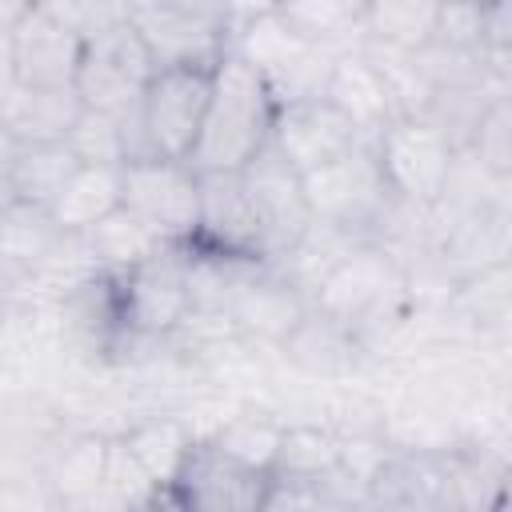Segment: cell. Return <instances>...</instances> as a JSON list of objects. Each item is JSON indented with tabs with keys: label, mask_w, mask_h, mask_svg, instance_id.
<instances>
[{
	"label": "cell",
	"mask_w": 512,
	"mask_h": 512,
	"mask_svg": "<svg viewBox=\"0 0 512 512\" xmlns=\"http://www.w3.org/2000/svg\"><path fill=\"white\" fill-rule=\"evenodd\" d=\"M272 124L276 100L252 64L228 48L212 64V92L188 164L196 172H240L272 140Z\"/></svg>",
	"instance_id": "6da1fadb"
},
{
	"label": "cell",
	"mask_w": 512,
	"mask_h": 512,
	"mask_svg": "<svg viewBox=\"0 0 512 512\" xmlns=\"http://www.w3.org/2000/svg\"><path fill=\"white\" fill-rule=\"evenodd\" d=\"M312 304L344 324L360 348L396 332L412 312L404 264L376 244H356L344 260H336L320 276Z\"/></svg>",
	"instance_id": "7a4b0ae2"
},
{
	"label": "cell",
	"mask_w": 512,
	"mask_h": 512,
	"mask_svg": "<svg viewBox=\"0 0 512 512\" xmlns=\"http://www.w3.org/2000/svg\"><path fill=\"white\" fill-rule=\"evenodd\" d=\"M228 48L252 64V72L264 80L268 96L276 100V108L324 96L332 60L340 56V48L300 32L280 12H264L232 28Z\"/></svg>",
	"instance_id": "3957f363"
},
{
	"label": "cell",
	"mask_w": 512,
	"mask_h": 512,
	"mask_svg": "<svg viewBox=\"0 0 512 512\" xmlns=\"http://www.w3.org/2000/svg\"><path fill=\"white\" fill-rule=\"evenodd\" d=\"M128 24L144 40L156 68H212L232 40L228 0H128Z\"/></svg>",
	"instance_id": "277c9868"
},
{
	"label": "cell",
	"mask_w": 512,
	"mask_h": 512,
	"mask_svg": "<svg viewBox=\"0 0 512 512\" xmlns=\"http://www.w3.org/2000/svg\"><path fill=\"white\" fill-rule=\"evenodd\" d=\"M300 176H304V196H308L312 220L352 232L368 244V228L388 200V180L380 172L372 144L360 140L348 152H340Z\"/></svg>",
	"instance_id": "5b68a950"
},
{
	"label": "cell",
	"mask_w": 512,
	"mask_h": 512,
	"mask_svg": "<svg viewBox=\"0 0 512 512\" xmlns=\"http://www.w3.org/2000/svg\"><path fill=\"white\" fill-rule=\"evenodd\" d=\"M208 92H212V68H200V64L156 68L140 96V108H136L144 156L188 160L192 144L200 136Z\"/></svg>",
	"instance_id": "8992f818"
},
{
	"label": "cell",
	"mask_w": 512,
	"mask_h": 512,
	"mask_svg": "<svg viewBox=\"0 0 512 512\" xmlns=\"http://www.w3.org/2000/svg\"><path fill=\"white\" fill-rule=\"evenodd\" d=\"M152 72H156V60L148 56L144 40L136 36L132 24H120L112 32L84 40L72 88L84 108L108 112V116H128L140 108V96H144Z\"/></svg>",
	"instance_id": "52a82bcc"
},
{
	"label": "cell",
	"mask_w": 512,
	"mask_h": 512,
	"mask_svg": "<svg viewBox=\"0 0 512 512\" xmlns=\"http://www.w3.org/2000/svg\"><path fill=\"white\" fill-rule=\"evenodd\" d=\"M120 204L156 236L192 240L200 224V176L188 160H128L120 164Z\"/></svg>",
	"instance_id": "ba28073f"
},
{
	"label": "cell",
	"mask_w": 512,
	"mask_h": 512,
	"mask_svg": "<svg viewBox=\"0 0 512 512\" xmlns=\"http://www.w3.org/2000/svg\"><path fill=\"white\" fill-rule=\"evenodd\" d=\"M120 288V320L132 336H164L192 312L188 288V244L168 240L148 260L128 272H116Z\"/></svg>",
	"instance_id": "9c48e42d"
},
{
	"label": "cell",
	"mask_w": 512,
	"mask_h": 512,
	"mask_svg": "<svg viewBox=\"0 0 512 512\" xmlns=\"http://www.w3.org/2000/svg\"><path fill=\"white\" fill-rule=\"evenodd\" d=\"M248 204L256 212L260 224V240H264V256L280 260L312 224L308 212V196H304V176L300 168L268 140L244 168H240Z\"/></svg>",
	"instance_id": "30bf717a"
},
{
	"label": "cell",
	"mask_w": 512,
	"mask_h": 512,
	"mask_svg": "<svg viewBox=\"0 0 512 512\" xmlns=\"http://www.w3.org/2000/svg\"><path fill=\"white\" fill-rule=\"evenodd\" d=\"M372 152L380 160L388 192L416 200V204H436L444 176L452 168V156H456V148L424 116H392L376 132Z\"/></svg>",
	"instance_id": "8fae6325"
},
{
	"label": "cell",
	"mask_w": 512,
	"mask_h": 512,
	"mask_svg": "<svg viewBox=\"0 0 512 512\" xmlns=\"http://www.w3.org/2000/svg\"><path fill=\"white\" fill-rule=\"evenodd\" d=\"M200 176V224H196V244L240 256V260H264V240L256 212L248 204L240 172H196Z\"/></svg>",
	"instance_id": "7c38bea8"
},
{
	"label": "cell",
	"mask_w": 512,
	"mask_h": 512,
	"mask_svg": "<svg viewBox=\"0 0 512 512\" xmlns=\"http://www.w3.org/2000/svg\"><path fill=\"white\" fill-rule=\"evenodd\" d=\"M168 484L184 488V500L200 508H252L268 500L272 472L248 468L216 444H192Z\"/></svg>",
	"instance_id": "4fadbf2b"
},
{
	"label": "cell",
	"mask_w": 512,
	"mask_h": 512,
	"mask_svg": "<svg viewBox=\"0 0 512 512\" xmlns=\"http://www.w3.org/2000/svg\"><path fill=\"white\" fill-rule=\"evenodd\" d=\"M8 48H12V64H16L20 84H28V88H72L84 40L36 4L8 32Z\"/></svg>",
	"instance_id": "5bb4252c"
},
{
	"label": "cell",
	"mask_w": 512,
	"mask_h": 512,
	"mask_svg": "<svg viewBox=\"0 0 512 512\" xmlns=\"http://www.w3.org/2000/svg\"><path fill=\"white\" fill-rule=\"evenodd\" d=\"M364 136L356 132V124L328 100H300V104H284L276 108V124H272V144L300 168H316L340 152H348L352 144H360Z\"/></svg>",
	"instance_id": "9a60e30c"
},
{
	"label": "cell",
	"mask_w": 512,
	"mask_h": 512,
	"mask_svg": "<svg viewBox=\"0 0 512 512\" xmlns=\"http://www.w3.org/2000/svg\"><path fill=\"white\" fill-rule=\"evenodd\" d=\"M324 96L356 124V132H360L368 144L376 140V132H380L392 116H400L396 104H392L388 84L380 80V72L372 68V60L360 52V44L340 48V56L332 60Z\"/></svg>",
	"instance_id": "2e32d148"
},
{
	"label": "cell",
	"mask_w": 512,
	"mask_h": 512,
	"mask_svg": "<svg viewBox=\"0 0 512 512\" xmlns=\"http://www.w3.org/2000/svg\"><path fill=\"white\" fill-rule=\"evenodd\" d=\"M436 252L448 260V268L460 280L508 264V204H492L444 220Z\"/></svg>",
	"instance_id": "e0dca14e"
},
{
	"label": "cell",
	"mask_w": 512,
	"mask_h": 512,
	"mask_svg": "<svg viewBox=\"0 0 512 512\" xmlns=\"http://www.w3.org/2000/svg\"><path fill=\"white\" fill-rule=\"evenodd\" d=\"M228 312L240 328L260 332L268 340H284L296 328V320L308 312V300L288 276H276L268 272V264H260L232 288Z\"/></svg>",
	"instance_id": "ac0fdd59"
},
{
	"label": "cell",
	"mask_w": 512,
	"mask_h": 512,
	"mask_svg": "<svg viewBox=\"0 0 512 512\" xmlns=\"http://www.w3.org/2000/svg\"><path fill=\"white\" fill-rule=\"evenodd\" d=\"M84 104L76 88H28L20 84L0 104V124L16 144H56L68 140L72 124L80 120Z\"/></svg>",
	"instance_id": "d6986e66"
},
{
	"label": "cell",
	"mask_w": 512,
	"mask_h": 512,
	"mask_svg": "<svg viewBox=\"0 0 512 512\" xmlns=\"http://www.w3.org/2000/svg\"><path fill=\"white\" fill-rule=\"evenodd\" d=\"M120 208V168L116 164H80L72 180L52 200L48 216L64 236L88 232L100 216Z\"/></svg>",
	"instance_id": "ffe728a7"
},
{
	"label": "cell",
	"mask_w": 512,
	"mask_h": 512,
	"mask_svg": "<svg viewBox=\"0 0 512 512\" xmlns=\"http://www.w3.org/2000/svg\"><path fill=\"white\" fill-rule=\"evenodd\" d=\"M76 168H80V160L68 148V140H56V144H16L4 180H8L16 200L36 204V208H52V200L60 196V188L72 180Z\"/></svg>",
	"instance_id": "44dd1931"
},
{
	"label": "cell",
	"mask_w": 512,
	"mask_h": 512,
	"mask_svg": "<svg viewBox=\"0 0 512 512\" xmlns=\"http://www.w3.org/2000/svg\"><path fill=\"white\" fill-rule=\"evenodd\" d=\"M84 244V252L92 256V264L100 272H128L140 260H148L160 244H168L164 236H156L140 216H132L124 204L112 208L108 216H100L88 232L76 236Z\"/></svg>",
	"instance_id": "7402d4cb"
},
{
	"label": "cell",
	"mask_w": 512,
	"mask_h": 512,
	"mask_svg": "<svg viewBox=\"0 0 512 512\" xmlns=\"http://www.w3.org/2000/svg\"><path fill=\"white\" fill-rule=\"evenodd\" d=\"M280 344H284V352H288L304 372H316V376H336V372H344V368L356 360V352H360L356 336H352L344 324H336L328 312H320L316 304H308V312L296 320V328H292Z\"/></svg>",
	"instance_id": "603a6c76"
},
{
	"label": "cell",
	"mask_w": 512,
	"mask_h": 512,
	"mask_svg": "<svg viewBox=\"0 0 512 512\" xmlns=\"http://www.w3.org/2000/svg\"><path fill=\"white\" fill-rule=\"evenodd\" d=\"M364 4L368 0H272V12L332 48H352L364 32Z\"/></svg>",
	"instance_id": "cb8c5ba5"
},
{
	"label": "cell",
	"mask_w": 512,
	"mask_h": 512,
	"mask_svg": "<svg viewBox=\"0 0 512 512\" xmlns=\"http://www.w3.org/2000/svg\"><path fill=\"white\" fill-rule=\"evenodd\" d=\"M440 4L444 0H368L360 36H372L396 48H424L432 40Z\"/></svg>",
	"instance_id": "d4e9b609"
},
{
	"label": "cell",
	"mask_w": 512,
	"mask_h": 512,
	"mask_svg": "<svg viewBox=\"0 0 512 512\" xmlns=\"http://www.w3.org/2000/svg\"><path fill=\"white\" fill-rule=\"evenodd\" d=\"M68 148L80 164H124V120L84 108L68 132Z\"/></svg>",
	"instance_id": "484cf974"
},
{
	"label": "cell",
	"mask_w": 512,
	"mask_h": 512,
	"mask_svg": "<svg viewBox=\"0 0 512 512\" xmlns=\"http://www.w3.org/2000/svg\"><path fill=\"white\" fill-rule=\"evenodd\" d=\"M220 452H228L232 460L248 464V468H260V472H272L276 468V456H280V444H284V432L264 424V420H232L228 428H220V436L212 440Z\"/></svg>",
	"instance_id": "4316f807"
},
{
	"label": "cell",
	"mask_w": 512,
	"mask_h": 512,
	"mask_svg": "<svg viewBox=\"0 0 512 512\" xmlns=\"http://www.w3.org/2000/svg\"><path fill=\"white\" fill-rule=\"evenodd\" d=\"M36 4L48 16H56L64 28H72L80 40L128 24V0H36Z\"/></svg>",
	"instance_id": "83f0119b"
},
{
	"label": "cell",
	"mask_w": 512,
	"mask_h": 512,
	"mask_svg": "<svg viewBox=\"0 0 512 512\" xmlns=\"http://www.w3.org/2000/svg\"><path fill=\"white\" fill-rule=\"evenodd\" d=\"M468 152L480 164H488L496 176H512V112H508V96H496L484 108Z\"/></svg>",
	"instance_id": "f1b7e54d"
},
{
	"label": "cell",
	"mask_w": 512,
	"mask_h": 512,
	"mask_svg": "<svg viewBox=\"0 0 512 512\" xmlns=\"http://www.w3.org/2000/svg\"><path fill=\"white\" fill-rule=\"evenodd\" d=\"M20 88L16 80V64H12V48H8V36H0V104Z\"/></svg>",
	"instance_id": "f546056e"
},
{
	"label": "cell",
	"mask_w": 512,
	"mask_h": 512,
	"mask_svg": "<svg viewBox=\"0 0 512 512\" xmlns=\"http://www.w3.org/2000/svg\"><path fill=\"white\" fill-rule=\"evenodd\" d=\"M32 8H36V0H0V36H8Z\"/></svg>",
	"instance_id": "4dcf8cb0"
},
{
	"label": "cell",
	"mask_w": 512,
	"mask_h": 512,
	"mask_svg": "<svg viewBox=\"0 0 512 512\" xmlns=\"http://www.w3.org/2000/svg\"><path fill=\"white\" fill-rule=\"evenodd\" d=\"M12 152H16V140H12V136H8V128L0 124V180H4V172H8Z\"/></svg>",
	"instance_id": "1f68e13d"
}]
</instances>
